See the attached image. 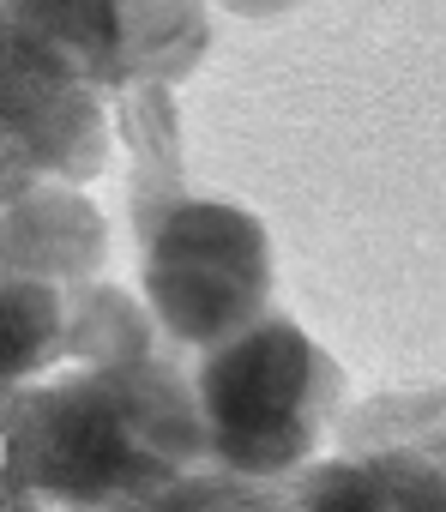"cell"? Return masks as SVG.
Returning <instances> with one entry per match:
<instances>
[{"mask_svg": "<svg viewBox=\"0 0 446 512\" xmlns=\"http://www.w3.org/2000/svg\"><path fill=\"white\" fill-rule=\"evenodd\" d=\"M7 506H157L211 458L199 386L157 350L7 386Z\"/></svg>", "mask_w": 446, "mask_h": 512, "instance_id": "obj_1", "label": "cell"}, {"mask_svg": "<svg viewBox=\"0 0 446 512\" xmlns=\"http://www.w3.org/2000/svg\"><path fill=\"white\" fill-rule=\"evenodd\" d=\"M115 127L133 151V211L187 193L181 187V127H175V85L163 79H127L115 91Z\"/></svg>", "mask_w": 446, "mask_h": 512, "instance_id": "obj_7", "label": "cell"}, {"mask_svg": "<svg viewBox=\"0 0 446 512\" xmlns=\"http://www.w3.org/2000/svg\"><path fill=\"white\" fill-rule=\"evenodd\" d=\"M7 272H31L49 284H91L109 266V223L79 193V181L19 175L7 181Z\"/></svg>", "mask_w": 446, "mask_h": 512, "instance_id": "obj_5", "label": "cell"}, {"mask_svg": "<svg viewBox=\"0 0 446 512\" xmlns=\"http://www.w3.org/2000/svg\"><path fill=\"white\" fill-rule=\"evenodd\" d=\"M109 91L31 31H0V133H7V181H97L109 169Z\"/></svg>", "mask_w": 446, "mask_h": 512, "instance_id": "obj_4", "label": "cell"}, {"mask_svg": "<svg viewBox=\"0 0 446 512\" xmlns=\"http://www.w3.org/2000/svg\"><path fill=\"white\" fill-rule=\"evenodd\" d=\"M121 31H127V79L181 85L211 49L205 0H121Z\"/></svg>", "mask_w": 446, "mask_h": 512, "instance_id": "obj_9", "label": "cell"}, {"mask_svg": "<svg viewBox=\"0 0 446 512\" xmlns=\"http://www.w3.org/2000/svg\"><path fill=\"white\" fill-rule=\"evenodd\" d=\"M157 314L133 302L115 284H79L73 290V320H67V356L61 362H121L157 350Z\"/></svg>", "mask_w": 446, "mask_h": 512, "instance_id": "obj_10", "label": "cell"}, {"mask_svg": "<svg viewBox=\"0 0 446 512\" xmlns=\"http://www.w3.org/2000/svg\"><path fill=\"white\" fill-rule=\"evenodd\" d=\"M133 217H139V290L175 344L211 350L266 314L272 235L248 205L169 193Z\"/></svg>", "mask_w": 446, "mask_h": 512, "instance_id": "obj_3", "label": "cell"}, {"mask_svg": "<svg viewBox=\"0 0 446 512\" xmlns=\"http://www.w3.org/2000/svg\"><path fill=\"white\" fill-rule=\"evenodd\" d=\"M7 25L43 37L67 61H79L109 97L127 79V31L121 0H7Z\"/></svg>", "mask_w": 446, "mask_h": 512, "instance_id": "obj_6", "label": "cell"}, {"mask_svg": "<svg viewBox=\"0 0 446 512\" xmlns=\"http://www.w3.org/2000/svg\"><path fill=\"white\" fill-rule=\"evenodd\" d=\"M193 386L211 458L260 482L314 464L344 404V368L284 314H260L248 332L199 350Z\"/></svg>", "mask_w": 446, "mask_h": 512, "instance_id": "obj_2", "label": "cell"}, {"mask_svg": "<svg viewBox=\"0 0 446 512\" xmlns=\"http://www.w3.org/2000/svg\"><path fill=\"white\" fill-rule=\"evenodd\" d=\"M217 7H230L236 19H278V13L296 7V0H217Z\"/></svg>", "mask_w": 446, "mask_h": 512, "instance_id": "obj_11", "label": "cell"}, {"mask_svg": "<svg viewBox=\"0 0 446 512\" xmlns=\"http://www.w3.org/2000/svg\"><path fill=\"white\" fill-rule=\"evenodd\" d=\"M67 320H73L67 284L7 272V284H0V374H7V386L37 380L55 356H67Z\"/></svg>", "mask_w": 446, "mask_h": 512, "instance_id": "obj_8", "label": "cell"}]
</instances>
